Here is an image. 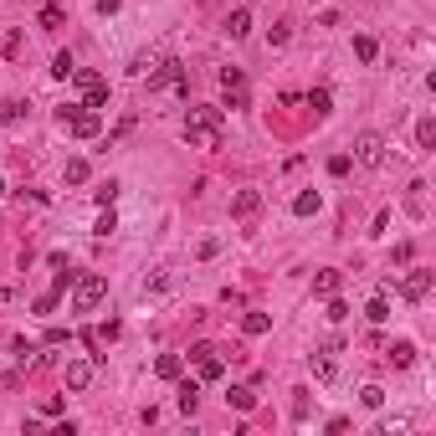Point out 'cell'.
Here are the masks:
<instances>
[{
    "mask_svg": "<svg viewBox=\"0 0 436 436\" xmlns=\"http://www.w3.org/2000/svg\"><path fill=\"white\" fill-rule=\"evenodd\" d=\"M354 57H359V62H375V57H380L375 36H354Z\"/></svg>",
    "mask_w": 436,
    "mask_h": 436,
    "instance_id": "cb8c5ba5",
    "label": "cell"
},
{
    "mask_svg": "<svg viewBox=\"0 0 436 436\" xmlns=\"http://www.w3.org/2000/svg\"><path fill=\"white\" fill-rule=\"evenodd\" d=\"M62 21H67V16H62V6H41V16H36V26H41V31H57Z\"/></svg>",
    "mask_w": 436,
    "mask_h": 436,
    "instance_id": "7402d4cb",
    "label": "cell"
},
{
    "mask_svg": "<svg viewBox=\"0 0 436 436\" xmlns=\"http://www.w3.org/2000/svg\"><path fill=\"white\" fill-rule=\"evenodd\" d=\"M118 6H123V0H98V16H113Z\"/></svg>",
    "mask_w": 436,
    "mask_h": 436,
    "instance_id": "f35d334b",
    "label": "cell"
},
{
    "mask_svg": "<svg viewBox=\"0 0 436 436\" xmlns=\"http://www.w3.org/2000/svg\"><path fill=\"white\" fill-rule=\"evenodd\" d=\"M87 180V160H67V185H82Z\"/></svg>",
    "mask_w": 436,
    "mask_h": 436,
    "instance_id": "f546056e",
    "label": "cell"
},
{
    "mask_svg": "<svg viewBox=\"0 0 436 436\" xmlns=\"http://www.w3.org/2000/svg\"><path fill=\"white\" fill-rule=\"evenodd\" d=\"M149 93H160V98H185V93H190V67H185V62H160V67L149 72Z\"/></svg>",
    "mask_w": 436,
    "mask_h": 436,
    "instance_id": "7a4b0ae2",
    "label": "cell"
},
{
    "mask_svg": "<svg viewBox=\"0 0 436 436\" xmlns=\"http://www.w3.org/2000/svg\"><path fill=\"white\" fill-rule=\"evenodd\" d=\"M190 364H195V380H221L226 375V359H221V349H216V344H195L190 349Z\"/></svg>",
    "mask_w": 436,
    "mask_h": 436,
    "instance_id": "277c9868",
    "label": "cell"
},
{
    "mask_svg": "<svg viewBox=\"0 0 436 436\" xmlns=\"http://www.w3.org/2000/svg\"><path fill=\"white\" fill-rule=\"evenodd\" d=\"M164 288H169V277H164V272H155V277L144 282V293H164Z\"/></svg>",
    "mask_w": 436,
    "mask_h": 436,
    "instance_id": "e575fe53",
    "label": "cell"
},
{
    "mask_svg": "<svg viewBox=\"0 0 436 436\" xmlns=\"http://www.w3.org/2000/svg\"><path fill=\"white\" fill-rule=\"evenodd\" d=\"M155 375H160V380H180V375H185V354H160Z\"/></svg>",
    "mask_w": 436,
    "mask_h": 436,
    "instance_id": "2e32d148",
    "label": "cell"
},
{
    "mask_svg": "<svg viewBox=\"0 0 436 436\" xmlns=\"http://www.w3.org/2000/svg\"><path fill=\"white\" fill-rule=\"evenodd\" d=\"M267 41H272V47H288V41H293V26H288V21H277V26L267 31Z\"/></svg>",
    "mask_w": 436,
    "mask_h": 436,
    "instance_id": "f1b7e54d",
    "label": "cell"
},
{
    "mask_svg": "<svg viewBox=\"0 0 436 436\" xmlns=\"http://www.w3.org/2000/svg\"><path fill=\"white\" fill-rule=\"evenodd\" d=\"M103 293H108V277H103V272H82V277H72V298H77V308H82V313H87V308H98Z\"/></svg>",
    "mask_w": 436,
    "mask_h": 436,
    "instance_id": "5b68a950",
    "label": "cell"
},
{
    "mask_svg": "<svg viewBox=\"0 0 436 436\" xmlns=\"http://www.w3.org/2000/svg\"><path fill=\"white\" fill-rule=\"evenodd\" d=\"M359 401L375 410V406H385V390H380V385H364V390H359Z\"/></svg>",
    "mask_w": 436,
    "mask_h": 436,
    "instance_id": "4dcf8cb0",
    "label": "cell"
},
{
    "mask_svg": "<svg viewBox=\"0 0 436 436\" xmlns=\"http://www.w3.org/2000/svg\"><path fill=\"white\" fill-rule=\"evenodd\" d=\"M174 385H180V390H174V406H180L185 416H195V406H201V380H195V375L185 380V375H180Z\"/></svg>",
    "mask_w": 436,
    "mask_h": 436,
    "instance_id": "8fae6325",
    "label": "cell"
},
{
    "mask_svg": "<svg viewBox=\"0 0 436 436\" xmlns=\"http://www.w3.org/2000/svg\"><path fill=\"white\" fill-rule=\"evenodd\" d=\"M313 293H318V298H334V293H339V272H334V267H323V272L313 277Z\"/></svg>",
    "mask_w": 436,
    "mask_h": 436,
    "instance_id": "e0dca14e",
    "label": "cell"
},
{
    "mask_svg": "<svg viewBox=\"0 0 436 436\" xmlns=\"http://www.w3.org/2000/svg\"><path fill=\"white\" fill-rule=\"evenodd\" d=\"M385 359L396 364V369H410V364H416V344H406V339H401V344H390V349H385Z\"/></svg>",
    "mask_w": 436,
    "mask_h": 436,
    "instance_id": "9a60e30c",
    "label": "cell"
},
{
    "mask_svg": "<svg viewBox=\"0 0 436 436\" xmlns=\"http://www.w3.org/2000/svg\"><path fill=\"white\" fill-rule=\"evenodd\" d=\"M221 87H226V103L231 108H247V77L236 67H221Z\"/></svg>",
    "mask_w": 436,
    "mask_h": 436,
    "instance_id": "30bf717a",
    "label": "cell"
},
{
    "mask_svg": "<svg viewBox=\"0 0 436 436\" xmlns=\"http://www.w3.org/2000/svg\"><path fill=\"white\" fill-rule=\"evenodd\" d=\"M329 174H339V180H344V174H349V155H334L329 160Z\"/></svg>",
    "mask_w": 436,
    "mask_h": 436,
    "instance_id": "74e56055",
    "label": "cell"
},
{
    "mask_svg": "<svg viewBox=\"0 0 436 436\" xmlns=\"http://www.w3.org/2000/svg\"><path fill=\"white\" fill-rule=\"evenodd\" d=\"M113 195H118V185H113V180H103V185L93 190V201H98V206H113Z\"/></svg>",
    "mask_w": 436,
    "mask_h": 436,
    "instance_id": "1f68e13d",
    "label": "cell"
},
{
    "mask_svg": "<svg viewBox=\"0 0 436 436\" xmlns=\"http://www.w3.org/2000/svg\"><path fill=\"white\" fill-rule=\"evenodd\" d=\"M293 211H298V216H313V211H318V190H303L298 201H293Z\"/></svg>",
    "mask_w": 436,
    "mask_h": 436,
    "instance_id": "83f0119b",
    "label": "cell"
},
{
    "mask_svg": "<svg viewBox=\"0 0 436 436\" xmlns=\"http://www.w3.org/2000/svg\"><path fill=\"white\" fill-rule=\"evenodd\" d=\"M72 82H77V93H82V108H108V82L98 72L72 67Z\"/></svg>",
    "mask_w": 436,
    "mask_h": 436,
    "instance_id": "8992f818",
    "label": "cell"
},
{
    "mask_svg": "<svg viewBox=\"0 0 436 436\" xmlns=\"http://www.w3.org/2000/svg\"><path fill=\"white\" fill-rule=\"evenodd\" d=\"M267 329H272V318H267V313H247V318H242V334H247V339L267 334Z\"/></svg>",
    "mask_w": 436,
    "mask_h": 436,
    "instance_id": "ffe728a7",
    "label": "cell"
},
{
    "mask_svg": "<svg viewBox=\"0 0 436 436\" xmlns=\"http://www.w3.org/2000/svg\"><path fill=\"white\" fill-rule=\"evenodd\" d=\"M354 160L369 164V169L385 164V139H380V134H359V139H354Z\"/></svg>",
    "mask_w": 436,
    "mask_h": 436,
    "instance_id": "ba28073f",
    "label": "cell"
},
{
    "mask_svg": "<svg viewBox=\"0 0 436 436\" xmlns=\"http://www.w3.org/2000/svg\"><path fill=\"white\" fill-rule=\"evenodd\" d=\"M0 195H6V180H0Z\"/></svg>",
    "mask_w": 436,
    "mask_h": 436,
    "instance_id": "ab89813d",
    "label": "cell"
},
{
    "mask_svg": "<svg viewBox=\"0 0 436 436\" xmlns=\"http://www.w3.org/2000/svg\"><path fill=\"white\" fill-rule=\"evenodd\" d=\"M247 31H252V11H247V6H236V11L226 16V36H231V41H242Z\"/></svg>",
    "mask_w": 436,
    "mask_h": 436,
    "instance_id": "5bb4252c",
    "label": "cell"
},
{
    "mask_svg": "<svg viewBox=\"0 0 436 436\" xmlns=\"http://www.w3.org/2000/svg\"><path fill=\"white\" fill-rule=\"evenodd\" d=\"M339 349H344L339 339H323V344L313 349V375H318V380H334V375H339V364H334Z\"/></svg>",
    "mask_w": 436,
    "mask_h": 436,
    "instance_id": "52a82bcc",
    "label": "cell"
},
{
    "mask_svg": "<svg viewBox=\"0 0 436 436\" xmlns=\"http://www.w3.org/2000/svg\"><path fill=\"white\" fill-rule=\"evenodd\" d=\"M160 62H164L160 52H139V57H134V67H128V72H134V77H149V72L160 67Z\"/></svg>",
    "mask_w": 436,
    "mask_h": 436,
    "instance_id": "ac0fdd59",
    "label": "cell"
},
{
    "mask_svg": "<svg viewBox=\"0 0 436 436\" xmlns=\"http://www.w3.org/2000/svg\"><path fill=\"white\" fill-rule=\"evenodd\" d=\"M57 118L67 123L77 139H98V134H103V113H98V108H82V103H72V108H62Z\"/></svg>",
    "mask_w": 436,
    "mask_h": 436,
    "instance_id": "3957f363",
    "label": "cell"
},
{
    "mask_svg": "<svg viewBox=\"0 0 436 436\" xmlns=\"http://www.w3.org/2000/svg\"><path fill=\"white\" fill-rule=\"evenodd\" d=\"M226 401H231L236 410H252V406H257V396H252L247 385H231V396H226Z\"/></svg>",
    "mask_w": 436,
    "mask_h": 436,
    "instance_id": "d4e9b609",
    "label": "cell"
},
{
    "mask_svg": "<svg viewBox=\"0 0 436 436\" xmlns=\"http://www.w3.org/2000/svg\"><path fill=\"white\" fill-rule=\"evenodd\" d=\"M185 139H190V149H221V108H190Z\"/></svg>",
    "mask_w": 436,
    "mask_h": 436,
    "instance_id": "6da1fadb",
    "label": "cell"
},
{
    "mask_svg": "<svg viewBox=\"0 0 436 436\" xmlns=\"http://www.w3.org/2000/svg\"><path fill=\"white\" fill-rule=\"evenodd\" d=\"M308 108H313V113L323 118V113L334 108V93H329V87H313V93H308Z\"/></svg>",
    "mask_w": 436,
    "mask_h": 436,
    "instance_id": "44dd1931",
    "label": "cell"
},
{
    "mask_svg": "<svg viewBox=\"0 0 436 436\" xmlns=\"http://www.w3.org/2000/svg\"><path fill=\"white\" fill-rule=\"evenodd\" d=\"M396 431H410V421H406V416H396V421H380V436H396Z\"/></svg>",
    "mask_w": 436,
    "mask_h": 436,
    "instance_id": "836d02e7",
    "label": "cell"
},
{
    "mask_svg": "<svg viewBox=\"0 0 436 436\" xmlns=\"http://www.w3.org/2000/svg\"><path fill=\"white\" fill-rule=\"evenodd\" d=\"M118 334H123V323H118V318H108L103 329H98V339H118Z\"/></svg>",
    "mask_w": 436,
    "mask_h": 436,
    "instance_id": "8d00e7d4",
    "label": "cell"
},
{
    "mask_svg": "<svg viewBox=\"0 0 436 436\" xmlns=\"http://www.w3.org/2000/svg\"><path fill=\"white\" fill-rule=\"evenodd\" d=\"M62 380H67V390H87V385H93V359H67Z\"/></svg>",
    "mask_w": 436,
    "mask_h": 436,
    "instance_id": "7c38bea8",
    "label": "cell"
},
{
    "mask_svg": "<svg viewBox=\"0 0 436 436\" xmlns=\"http://www.w3.org/2000/svg\"><path fill=\"white\" fill-rule=\"evenodd\" d=\"M98 236H113L118 231V216H113V206H103V216H98V226H93Z\"/></svg>",
    "mask_w": 436,
    "mask_h": 436,
    "instance_id": "4316f807",
    "label": "cell"
},
{
    "mask_svg": "<svg viewBox=\"0 0 436 436\" xmlns=\"http://www.w3.org/2000/svg\"><path fill=\"white\" fill-rule=\"evenodd\" d=\"M416 144H421V149L436 144V118H421V123H416Z\"/></svg>",
    "mask_w": 436,
    "mask_h": 436,
    "instance_id": "484cf974",
    "label": "cell"
},
{
    "mask_svg": "<svg viewBox=\"0 0 436 436\" xmlns=\"http://www.w3.org/2000/svg\"><path fill=\"white\" fill-rule=\"evenodd\" d=\"M16 118H21V103H11V98H6V103H0V128L16 123Z\"/></svg>",
    "mask_w": 436,
    "mask_h": 436,
    "instance_id": "d6a6232c",
    "label": "cell"
},
{
    "mask_svg": "<svg viewBox=\"0 0 436 436\" xmlns=\"http://www.w3.org/2000/svg\"><path fill=\"white\" fill-rule=\"evenodd\" d=\"M364 318H369V323H385V318H390V303H385V293H375V298L364 303Z\"/></svg>",
    "mask_w": 436,
    "mask_h": 436,
    "instance_id": "d6986e66",
    "label": "cell"
},
{
    "mask_svg": "<svg viewBox=\"0 0 436 436\" xmlns=\"http://www.w3.org/2000/svg\"><path fill=\"white\" fill-rule=\"evenodd\" d=\"M72 67H77V62H72V52H57V57H52V77H62V82H67V77H72Z\"/></svg>",
    "mask_w": 436,
    "mask_h": 436,
    "instance_id": "603a6c76",
    "label": "cell"
},
{
    "mask_svg": "<svg viewBox=\"0 0 436 436\" xmlns=\"http://www.w3.org/2000/svg\"><path fill=\"white\" fill-rule=\"evenodd\" d=\"M57 298H62V293H41V298H36V313H52V308H57Z\"/></svg>",
    "mask_w": 436,
    "mask_h": 436,
    "instance_id": "d590c367",
    "label": "cell"
},
{
    "mask_svg": "<svg viewBox=\"0 0 436 436\" xmlns=\"http://www.w3.org/2000/svg\"><path fill=\"white\" fill-rule=\"evenodd\" d=\"M262 211V195L257 190H236V201H231V216L236 221H247V216H257Z\"/></svg>",
    "mask_w": 436,
    "mask_h": 436,
    "instance_id": "4fadbf2b",
    "label": "cell"
},
{
    "mask_svg": "<svg viewBox=\"0 0 436 436\" xmlns=\"http://www.w3.org/2000/svg\"><path fill=\"white\" fill-rule=\"evenodd\" d=\"M426 293H431V272H426V267H410L406 282H401V298H406V303H421Z\"/></svg>",
    "mask_w": 436,
    "mask_h": 436,
    "instance_id": "9c48e42d",
    "label": "cell"
}]
</instances>
